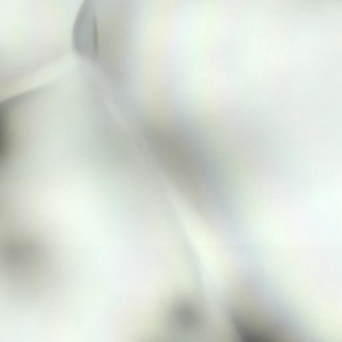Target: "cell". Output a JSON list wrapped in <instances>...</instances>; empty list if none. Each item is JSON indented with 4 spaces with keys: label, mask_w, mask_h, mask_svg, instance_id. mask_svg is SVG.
Instances as JSON below:
<instances>
[{
    "label": "cell",
    "mask_w": 342,
    "mask_h": 342,
    "mask_svg": "<svg viewBox=\"0 0 342 342\" xmlns=\"http://www.w3.org/2000/svg\"><path fill=\"white\" fill-rule=\"evenodd\" d=\"M90 11L85 7L80 12L74 31V44L83 55L94 57L98 50V31L94 14Z\"/></svg>",
    "instance_id": "cell-1"
}]
</instances>
